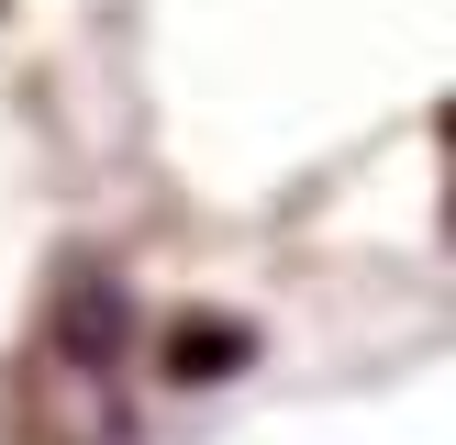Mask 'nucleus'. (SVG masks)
I'll return each mask as SVG.
<instances>
[{
  "label": "nucleus",
  "mask_w": 456,
  "mask_h": 445,
  "mask_svg": "<svg viewBox=\"0 0 456 445\" xmlns=\"http://www.w3.org/2000/svg\"><path fill=\"white\" fill-rule=\"evenodd\" d=\"M167 356H178L167 378H234V356H245V323H200V334L178 323V345H167Z\"/></svg>",
  "instance_id": "1"
}]
</instances>
